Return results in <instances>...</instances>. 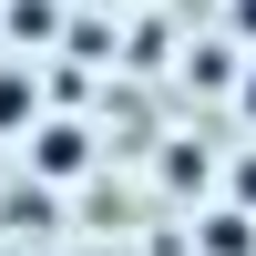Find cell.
Listing matches in <instances>:
<instances>
[{"label":"cell","mask_w":256,"mask_h":256,"mask_svg":"<svg viewBox=\"0 0 256 256\" xmlns=\"http://www.w3.org/2000/svg\"><path fill=\"white\" fill-rule=\"evenodd\" d=\"M20 144H31V174H41V184H72L82 164H92V134H82V123H41V113H31Z\"/></svg>","instance_id":"1"},{"label":"cell","mask_w":256,"mask_h":256,"mask_svg":"<svg viewBox=\"0 0 256 256\" xmlns=\"http://www.w3.org/2000/svg\"><path fill=\"white\" fill-rule=\"evenodd\" d=\"M195 256H256V216L246 205H205L195 216Z\"/></svg>","instance_id":"2"},{"label":"cell","mask_w":256,"mask_h":256,"mask_svg":"<svg viewBox=\"0 0 256 256\" xmlns=\"http://www.w3.org/2000/svg\"><path fill=\"white\" fill-rule=\"evenodd\" d=\"M31 113H41V82L20 72V62H0V144H20V134H31Z\"/></svg>","instance_id":"3"},{"label":"cell","mask_w":256,"mask_h":256,"mask_svg":"<svg viewBox=\"0 0 256 256\" xmlns=\"http://www.w3.org/2000/svg\"><path fill=\"white\" fill-rule=\"evenodd\" d=\"M52 20H62L52 0H10V41H52Z\"/></svg>","instance_id":"4"},{"label":"cell","mask_w":256,"mask_h":256,"mask_svg":"<svg viewBox=\"0 0 256 256\" xmlns=\"http://www.w3.org/2000/svg\"><path fill=\"white\" fill-rule=\"evenodd\" d=\"M226 205H246V216H256V144H246L236 164H226Z\"/></svg>","instance_id":"5"},{"label":"cell","mask_w":256,"mask_h":256,"mask_svg":"<svg viewBox=\"0 0 256 256\" xmlns=\"http://www.w3.org/2000/svg\"><path fill=\"white\" fill-rule=\"evenodd\" d=\"M226 41H236V52H256V0H226Z\"/></svg>","instance_id":"6"},{"label":"cell","mask_w":256,"mask_h":256,"mask_svg":"<svg viewBox=\"0 0 256 256\" xmlns=\"http://www.w3.org/2000/svg\"><path fill=\"white\" fill-rule=\"evenodd\" d=\"M236 123H246V134H256V62H246V72H236Z\"/></svg>","instance_id":"7"}]
</instances>
